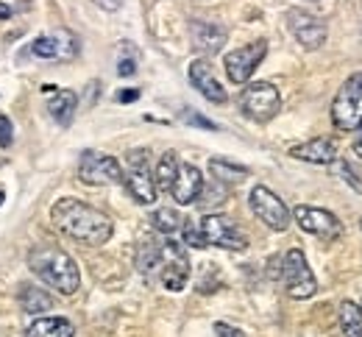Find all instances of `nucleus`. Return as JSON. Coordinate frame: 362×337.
Wrapping results in <instances>:
<instances>
[{
    "mask_svg": "<svg viewBox=\"0 0 362 337\" xmlns=\"http://www.w3.org/2000/svg\"><path fill=\"white\" fill-rule=\"evenodd\" d=\"M226 198H228L226 187L215 179V190H212V187H209V190H201V195H198L195 203H201V206H215V203H223Z\"/></svg>",
    "mask_w": 362,
    "mask_h": 337,
    "instance_id": "nucleus-26",
    "label": "nucleus"
},
{
    "mask_svg": "<svg viewBox=\"0 0 362 337\" xmlns=\"http://www.w3.org/2000/svg\"><path fill=\"white\" fill-rule=\"evenodd\" d=\"M351 150H354V153H357V156L362 159V126L357 129V137H354V145H351Z\"/></svg>",
    "mask_w": 362,
    "mask_h": 337,
    "instance_id": "nucleus-35",
    "label": "nucleus"
},
{
    "mask_svg": "<svg viewBox=\"0 0 362 337\" xmlns=\"http://www.w3.org/2000/svg\"><path fill=\"white\" fill-rule=\"evenodd\" d=\"M11 140H14V126L6 114H0V148H8Z\"/></svg>",
    "mask_w": 362,
    "mask_h": 337,
    "instance_id": "nucleus-29",
    "label": "nucleus"
},
{
    "mask_svg": "<svg viewBox=\"0 0 362 337\" xmlns=\"http://www.w3.org/2000/svg\"><path fill=\"white\" fill-rule=\"evenodd\" d=\"M240 109H243L245 117H251L257 123H268L281 109V95H279V90L273 84L257 81V84H248L240 93Z\"/></svg>",
    "mask_w": 362,
    "mask_h": 337,
    "instance_id": "nucleus-5",
    "label": "nucleus"
},
{
    "mask_svg": "<svg viewBox=\"0 0 362 337\" xmlns=\"http://www.w3.org/2000/svg\"><path fill=\"white\" fill-rule=\"evenodd\" d=\"M189 40H192V48L201 53H218L226 45V28H221L215 23L195 20V23H189Z\"/></svg>",
    "mask_w": 362,
    "mask_h": 337,
    "instance_id": "nucleus-16",
    "label": "nucleus"
},
{
    "mask_svg": "<svg viewBox=\"0 0 362 337\" xmlns=\"http://www.w3.org/2000/svg\"><path fill=\"white\" fill-rule=\"evenodd\" d=\"M293 215H296V220H298V226H301L304 232L315 235L320 240L332 242L343 235L340 220H337L332 212H326V209H317V206H296Z\"/></svg>",
    "mask_w": 362,
    "mask_h": 337,
    "instance_id": "nucleus-12",
    "label": "nucleus"
},
{
    "mask_svg": "<svg viewBox=\"0 0 362 337\" xmlns=\"http://www.w3.org/2000/svg\"><path fill=\"white\" fill-rule=\"evenodd\" d=\"M159 282L165 285V290L170 292H179V290L187 288V279H189V256L184 251L181 242H162L159 248Z\"/></svg>",
    "mask_w": 362,
    "mask_h": 337,
    "instance_id": "nucleus-6",
    "label": "nucleus"
},
{
    "mask_svg": "<svg viewBox=\"0 0 362 337\" xmlns=\"http://www.w3.org/2000/svg\"><path fill=\"white\" fill-rule=\"evenodd\" d=\"M47 109H50V114H53V120L59 123V126H70V120H73V114H76V109H78V95L73 93V90H53L50 93V103H47Z\"/></svg>",
    "mask_w": 362,
    "mask_h": 337,
    "instance_id": "nucleus-18",
    "label": "nucleus"
},
{
    "mask_svg": "<svg viewBox=\"0 0 362 337\" xmlns=\"http://www.w3.org/2000/svg\"><path fill=\"white\" fill-rule=\"evenodd\" d=\"M123 182H126V190H129V195L134 198L136 203L148 206V203L156 201V182L151 176L145 150H132L129 153V170L123 173Z\"/></svg>",
    "mask_w": 362,
    "mask_h": 337,
    "instance_id": "nucleus-8",
    "label": "nucleus"
},
{
    "mask_svg": "<svg viewBox=\"0 0 362 337\" xmlns=\"http://www.w3.org/2000/svg\"><path fill=\"white\" fill-rule=\"evenodd\" d=\"M78 179L84 184H120L123 182V167L115 156L84 150L78 159Z\"/></svg>",
    "mask_w": 362,
    "mask_h": 337,
    "instance_id": "nucleus-9",
    "label": "nucleus"
},
{
    "mask_svg": "<svg viewBox=\"0 0 362 337\" xmlns=\"http://www.w3.org/2000/svg\"><path fill=\"white\" fill-rule=\"evenodd\" d=\"M198 229H201V237L206 242V248L209 245L226 248V251H245L248 248L245 235L237 229V223L231 218H226V215H206L198 223Z\"/></svg>",
    "mask_w": 362,
    "mask_h": 337,
    "instance_id": "nucleus-7",
    "label": "nucleus"
},
{
    "mask_svg": "<svg viewBox=\"0 0 362 337\" xmlns=\"http://www.w3.org/2000/svg\"><path fill=\"white\" fill-rule=\"evenodd\" d=\"M184 242L187 245H192V248H206V242L201 237V229H198V223H189V220H184Z\"/></svg>",
    "mask_w": 362,
    "mask_h": 337,
    "instance_id": "nucleus-27",
    "label": "nucleus"
},
{
    "mask_svg": "<svg viewBox=\"0 0 362 337\" xmlns=\"http://www.w3.org/2000/svg\"><path fill=\"white\" fill-rule=\"evenodd\" d=\"M76 326L67 318H40L28 326L25 337H73Z\"/></svg>",
    "mask_w": 362,
    "mask_h": 337,
    "instance_id": "nucleus-20",
    "label": "nucleus"
},
{
    "mask_svg": "<svg viewBox=\"0 0 362 337\" xmlns=\"http://www.w3.org/2000/svg\"><path fill=\"white\" fill-rule=\"evenodd\" d=\"M95 6H100L103 11H117L120 8V0H92Z\"/></svg>",
    "mask_w": 362,
    "mask_h": 337,
    "instance_id": "nucleus-33",
    "label": "nucleus"
},
{
    "mask_svg": "<svg viewBox=\"0 0 362 337\" xmlns=\"http://www.w3.org/2000/svg\"><path fill=\"white\" fill-rule=\"evenodd\" d=\"M136 97H139V90H123V93H117V100H120V103H132Z\"/></svg>",
    "mask_w": 362,
    "mask_h": 337,
    "instance_id": "nucleus-34",
    "label": "nucleus"
},
{
    "mask_svg": "<svg viewBox=\"0 0 362 337\" xmlns=\"http://www.w3.org/2000/svg\"><path fill=\"white\" fill-rule=\"evenodd\" d=\"M184 120H187V123H192V126H201V129H212V131L218 129L212 120H206V117H201V114H195V112H187V114H184Z\"/></svg>",
    "mask_w": 362,
    "mask_h": 337,
    "instance_id": "nucleus-30",
    "label": "nucleus"
},
{
    "mask_svg": "<svg viewBox=\"0 0 362 337\" xmlns=\"http://www.w3.org/2000/svg\"><path fill=\"white\" fill-rule=\"evenodd\" d=\"M189 81H192V87L206 97V100H212V103H226V97H228L226 90H223V87H221V81L215 78V73H212L209 61L195 59V61L189 64Z\"/></svg>",
    "mask_w": 362,
    "mask_h": 337,
    "instance_id": "nucleus-15",
    "label": "nucleus"
},
{
    "mask_svg": "<svg viewBox=\"0 0 362 337\" xmlns=\"http://www.w3.org/2000/svg\"><path fill=\"white\" fill-rule=\"evenodd\" d=\"M332 123L340 131H357L362 126V73H354L332 103Z\"/></svg>",
    "mask_w": 362,
    "mask_h": 337,
    "instance_id": "nucleus-3",
    "label": "nucleus"
},
{
    "mask_svg": "<svg viewBox=\"0 0 362 337\" xmlns=\"http://www.w3.org/2000/svg\"><path fill=\"white\" fill-rule=\"evenodd\" d=\"M117 73H120V76H134V73H136V61H134V59H120V64H117Z\"/></svg>",
    "mask_w": 362,
    "mask_h": 337,
    "instance_id": "nucleus-32",
    "label": "nucleus"
},
{
    "mask_svg": "<svg viewBox=\"0 0 362 337\" xmlns=\"http://www.w3.org/2000/svg\"><path fill=\"white\" fill-rule=\"evenodd\" d=\"M209 170H212V176H215L221 184H237V182H243V179L248 176V167L226 162V159H212V162H209Z\"/></svg>",
    "mask_w": 362,
    "mask_h": 337,
    "instance_id": "nucleus-22",
    "label": "nucleus"
},
{
    "mask_svg": "<svg viewBox=\"0 0 362 337\" xmlns=\"http://www.w3.org/2000/svg\"><path fill=\"white\" fill-rule=\"evenodd\" d=\"M204 190V176L195 165H181L179 162V170H176V179L170 184V195L176 198V203H195L198 195Z\"/></svg>",
    "mask_w": 362,
    "mask_h": 337,
    "instance_id": "nucleus-14",
    "label": "nucleus"
},
{
    "mask_svg": "<svg viewBox=\"0 0 362 337\" xmlns=\"http://www.w3.org/2000/svg\"><path fill=\"white\" fill-rule=\"evenodd\" d=\"M332 165H334V170H337V173L346 179V184H349V187H354L357 193H362V182L357 179V173H351V167H349L346 162H337V159H334Z\"/></svg>",
    "mask_w": 362,
    "mask_h": 337,
    "instance_id": "nucleus-28",
    "label": "nucleus"
},
{
    "mask_svg": "<svg viewBox=\"0 0 362 337\" xmlns=\"http://www.w3.org/2000/svg\"><path fill=\"white\" fill-rule=\"evenodd\" d=\"M251 209L273 232H284L290 226V209L284 206V201L279 195L268 187H262V184H257L251 190Z\"/></svg>",
    "mask_w": 362,
    "mask_h": 337,
    "instance_id": "nucleus-10",
    "label": "nucleus"
},
{
    "mask_svg": "<svg viewBox=\"0 0 362 337\" xmlns=\"http://www.w3.org/2000/svg\"><path fill=\"white\" fill-rule=\"evenodd\" d=\"M290 156L301 159V162H313V165H332L337 159V145L329 137H315V140H307V143L290 148Z\"/></svg>",
    "mask_w": 362,
    "mask_h": 337,
    "instance_id": "nucleus-17",
    "label": "nucleus"
},
{
    "mask_svg": "<svg viewBox=\"0 0 362 337\" xmlns=\"http://www.w3.org/2000/svg\"><path fill=\"white\" fill-rule=\"evenodd\" d=\"M3 198H6V195H3V190H0V203H3Z\"/></svg>",
    "mask_w": 362,
    "mask_h": 337,
    "instance_id": "nucleus-37",
    "label": "nucleus"
},
{
    "mask_svg": "<svg viewBox=\"0 0 362 337\" xmlns=\"http://www.w3.org/2000/svg\"><path fill=\"white\" fill-rule=\"evenodd\" d=\"M287 25H290L293 37H296L307 50H317L326 42V25H323V20L313 17L310 11L290 8V11H287Z\"/></svg>",
    "mask_w": 362,
    "mask_h": 337,
    "instance_id": "nucleus-13",
    "label": "nucleus"
},
{
    "mask_svg": "<svg viewBox=\"0 0 362 337\" xmlns=\"http://www.w3.org/2000/svg\"><path fill=\"white\" fill-rule=\"evenodd\" d=\"M6 17H11V8H8V6H3V3H0V20H6Z\"/></svg>",
    "mask_w": 362,
    "mask_h": 337,
    "instance_id": "nucleus-36",
    "label": "nucleus"
},
{
    "mask_svg": "<svg viewBox=\"0 0 362 337\" xmlns=\"http://www.w3.org/2000/svg\"><path fill=\"white\" fill-rule=\"evenodd\" d=\"M67 37H70L67 31H62L56 37H40V40H34L31 50H34V56H42V59H70V56H76L78 48H64Z\"/></svg>",
    "mask_w": 362,
    "mask_h": 337,
    "instance_id": "nucleus-19",
    "label": "nucleus"
},
{
    "mask_svg": "<svg viewBox=\"0 0 362 337\" xmlns=\"http://www.w3.org/2000/svg\"><path fill=\"white\" fill-rule=\"evenodd\" d=\"M28 268L45 282L47 288L59 290L62 295H73L81 285L78 265L70 254H64L56 245H37L28 254Z\"/></svg>",
    "mask_w": 362,
    "mask_h": 337,
    "instance_id": "nucleus-2",
    "label": "nucleus"
},
{
    "mask_svg": "<svg viewBox=\"0 0 362 337\" xmlns=\"http://www.w3.org/2000/svg\"><path fill=\"white\" fill-rule=\"evenodd\" d=\"M215 332H218V337H245L240 329H234L228 324H215Z\"/></svg>",
    "mask_w": 362,
    "mask_h": 337,
    "instance_id": "nucleus-31",
    "label": "nucleus"
},
{
    "mask_svg": "<svg viewBox=\"0 0 362 337\" xmlns=\"http://www.w3.org/2000/svg\"><path fill=\"white\" fill-rule=\"evenodd\" d=\"M50 220L62 235L84 242V245H103L115 232L109 215H103L100 209H95V206L78 201V198L56 201L53 209H50Z\"/></svg>",
    "mask_w": 362,
    "mask_h": 337,
    "instance_id": "nucleus-1",
    "label": "nucleus"
},
{
    "mask_svg": "<svg viewBox=\"0 0 362 337\" xmlns=\"http://www.w3.org/2000/svg\"><path fill=\"white\" fill-rule=\"evenodd\" d=\"M151 226L156 232H162V235H176L181 226H184V218H181L173 206H162V209H156L151 215Z\"/></svg>",
    "mask_w": 362,
    "mask_h": 337,
    "instance_id": "nucleus-23",
    "label": "nucleus"
},
{
    "mask_svg": "<svg viewBox=\"0 0 362 337\" xmlns=\"http://www.w3.org/2000/svg\"><path fill=\"white\" fill-rule=\"evenodd\" d=\"M265 53H268V42H262V40L226 53L223 64H226L228 78H231L234 84H245V81L254 76V70L259 67V61L265 59Z\"/></svg>",
    "mask_w": 362,
    "mask_h": 337,
    "instance_id": "nucleus-11",
    "label": "nucleus"
},
{
    "mask_svg": "<svg viewBox=\"0 0 362 337\" xmlns=\"http://www.w3.org/2000/svg\"><path fill=\"white\" fill-rule=\"evenodd\" d=\"M20 307H23V312H31V315L34 312H50L53 309V295L40 288H23Z\"/></svg>",
    "mask_w": 362,
    "mask_h": 337,
    "instance_id": "nucleus-21",
    "label": "nucleus"
},
{
    "mask_svg": "<svg viewBox=\"0 0 362 337\" xmlns=\"http://www.w3.org/2000/svg\"><path fill=\"white\" fill-rule=\"evenodd\" d=\"M176 170H179V156L173 153V150H168L162 159H159V165H156V190H168L170 193V184H173V179H176Z\"/></svg>",
    "mask_w": 362,
    "mask_h": 337,
    "instance_id": "nucleus-25",
    "label": "nucleus"
},
{
    "mask_svg": "<svg viewBox=\"0 0 362 337\" xmlns=\"http://www.w3.org/2000/svg\"><path fill=\"white\" fill-rule=\"evenodd\" d=\"M340 326L346 337H362V309L354 301L340 304Z\"/></svg>",
    "mask_w": 362,
    "mask_h": 337,
    "instance_id": "nucleus-24",
    "label": "nucleus"
},
{
    "mask_svg": "<svg viewBox=\"0 0 362 337\" xmlns=\"http://www.w3.org/2000/svg\"><path fill=\"white\" fill-rule=\"evenodd\" d=\"M281 279H284V288L287 295L296 298V301H304V298H313L317 292V282L307 265V256L304 251L293 248L287 251V256L281 259Z\"/></svg>",
    "mask_w": 362,
    "mask_h": 337,
    "instance_id": "nucleus-4",
    "label": "nucleus"
}]
</instances>
